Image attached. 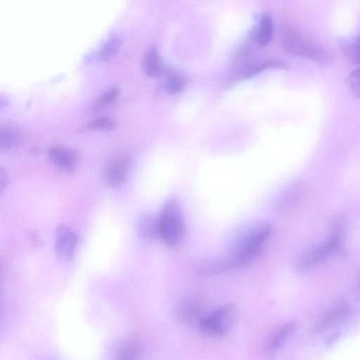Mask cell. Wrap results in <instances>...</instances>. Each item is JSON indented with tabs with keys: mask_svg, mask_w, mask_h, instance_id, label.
Here are the masks:
<instances>
[{
	"mask_svg": "<svg viewBox=\"0 0 360 360\" xmlns=\"http://www.w3.org/2000/svg\"><path fill=\"white\" fill-rule=\"evenodd\" d=\"M141 354V347L136 340H129L122 345L116 352V356L120 359H133L138 358Z\"/></svg>",
	"mask_w": 360,
	"mask_h": 360,
	"instance_id": "ffe728a7",
	"label": "cell"
},
{
	"mask_svg": "<svg viewBox=\"0 0 360 360\" xmlns=\"http://www.w3.org/2000/svg\"><path fill=\"white\" fill-rule=\"evenodd\" d=\"M347 82L352 92L360 98V68L354 70L349 74Z\"/></svg>",
	"mask_w": 360,
	"mask_h": 360,
	"instance_id": "cb8c5ba5",
	"label": "cell"
},
{
	"mask_svg": "<svg viewBox=\"0 0 360 360\" xmlns=\"http://www.w3.org/2000/svg\"><path fill=\"white\" fill-rule=\"evenodd\" d=\"M281 42L284 50L290 55L307 58L319 65L332 62V56L328 51L306 39L291 27L283 29Z\"/></svg>",
	"mask_w": 360,
	"mask_h": 360,
	"instance_id": "3957f363",
	"label": "cell"
},
{
	"mask_svg": "<svg viewBox=\"0 0 360 360\" xmlns=\"http://www.w3.org/2000/svg\"><path fill=\"white\" fill-rule=\"evenodd\" d=\"M78 236L70 227L60 225L55 232V250L59 259L63 261L70 259L75 252Z\"/></svg>",
	"mask_w": 360,
	"mask_h": 360,
	"instance_id": "52a82bcc",
	"label": "cell"
},
{
	"mask_svg": "<svg viewBox=\"0 0 360 360\" xmlns=\"http://www.w3.org/2000/svg\"><path fill=\"white\" fill-rule=\"evenodd\" d=\"M340 335V332H336V333H333V335H331L330 337H328V339L325 342L326 346L328 347H331L338 340Z\"/></svg>",
	"mask_w": 360,
	"mask_h": 360,
	"instance_id": "d4e9b609",
	"label": "cell"
},
{
	"mask_svg": "<svg viewBox=\"0 0 360 360\" xmlns=\"http://www.w3.org/2000/svg\"><path fill=\"white\" fill-rule=\"evenodd\" d=\"M340 47L345 58L353 64H360V34L349 40H342Z\"/></svg>",
	"mask_w": 360,
	"mask_h": 360,
	"instance_id": "e0dca14e",
	"label": "cell"
},
{
	"mask_svg": "<svg viewBox=\"0 0 360 360\" xmlns=\"http://www.w3.org/2000/svg\"><path fill=\"white\" fill-rule=\"evenodd\" d=\"M342 242V233L339 231L333 232L323 243L307 250L299 256L295 263V269L304 271L314 267L338 251Z\"/></svg>",
	"mask_w": 360,
	"mask_h": 360,
	"instance_id": "5b68a950",
	"label": "cell"
},
{
	"mask_svg": "<svg viewBox=\"0 0 360 360\" xmlns=\"http://www.w3.org/2000/svg\"><path fill=\"white\" fill-rule=\"evenodd\" d=\"M233 269L235 266L229 255L205 257L194 263V270L203 276L219 275Z\"/></svg>",
	"mask_w": 360,
	"mask_h": 360,
	"instance_id": "9c48e42d",
	"label": "cell"
},
{
	"mask_svg": "<svg viewBox=\"0 0 360 360\" xmlns=\"http://www.w3.org/2000/svg\"><path fill=\"white\" fill-rule=\"evenodd\" d=\"M273 27L274 25L270 15L268 14L262 15L255 34V39L260 46H266L269 43L273 34Z\"/></svg>",
	"mask_w": 360,
	"mask_h": 360,
	"instance_id": "ac0fdd59",
	"label": "cell"
},
{
	"mask_svg": "<svg viewBox=\"0 0 360 360\" xmlns=\"http://www.w3.org/2000/svg\"><path fill=\"white\" fill-rule=\"evenodd\" d=\"M287 69V64L280 60L271 59L250 64L238 70L231 78V82L249 79L267 69Z\"/></svg>",
	"mask_w": 360,
	"mask_h": 360,
	"instance_id": "8fae6325",
	"label": "cell"
},
{
	"mask_svg": "<svg viewBox=\"0 0 360 360\" xmlns=\"http://www.w3.org/2000/svg\"><path fill=\"white\" fill-rule=\"evenodd\" d=\"M272 232L270 224H257L243 233L234 243L229 253L235 269L250 263L262 252Z\"/></svg>",
	"mask_w": 360,
	"mask_h": 360,
	"instance_id": "6da1fadb",
	"label": "cell"
},
{
	"mask_svg": "<svg viewBox=\"0 0 360 360\" xmlns=\"http://www.w3.org/2000/svg\"><path fill=\"white\" fill-rule=\"evenodd\" d=\"M352 314V308L346 304H340L327 311L316 321L313 332L320 333L333 325L345 320Z\"/></svg>",
	"mask_w": 360,
	"mask_h": 360,
	"instance_id": "30bf717a",
	"label": "cell"
},
{
	"mask_svg": "<svg viewBox=\"0 0 360 360\" xmlns=\"http://www.w3.org/2000/svg\"><path fill=\"white\" fill-rule=\"evenodd\" d=\"M131 162L130 156L124 153L118 155L110 160L103 174L105 184L109 187L119 186L124 179Z\"/></svg>",
	"mask_w": 360,
	"mask_h": 360,
	"instance_id": "ba28073f",
	"label": "cell"
},
{
	"mask_svg": "<svg viewBox=\"0 0 360 360\" xmlns=\"http://www.w3.org/2000/svg\"><path fill=\"white\" fill-rule=\"evenodd\" d=\"M238 311L233 304H226L202 316L198 321L201 333L209 338L227 333L236 324Z\"/></svg>",
	"mask_w": 360,
	"mask_h": 360,
	"instance_id": "277c9868",
	"label": "cell"
},
{
	"mask_svg": "<svg viewBox=\"0 0 360 360\" xmlns=\"http://www.w3.org/2000/svg\"><path fill=\"white\" fill-rule=\"evenodd\" d=\"M47 155L60 169L70 172L75 169L77 156L74 151L60 146H53L48 150Z\"/></svg>",
	"mask_w": 360,
	"mask_h": 360,
	"instance_id": "7c38bea8",
	"label": "cell"
},
{
	"mask_svg": "<svg viewBox=\"0 0 360 360\" xmlns=\"http://www.w3.org/2000/svg\"><path fill=\"white\" fill-rule=\"evenodd\" d=\"M121 44L119 37H113L108 39L101 47L98 53V58L101 60H108L112 57L118 50Z\"/></svg>",
	"mask_w": 360,
	"mask_h": 360,
	"instance_id": "44dd1931",
	"label": "cell"
},
{
	"mask_svg": "<svg viewBox=\"0 0 360 360\" xmlns=\"http://www.w3.org/2000/svg\"><path fill=\"white\" fill-rule=\"evenodd\" d=\"M163 88L171 94L179 93L184 88L186 79L181 73L169 68H164Z\"/></svg>",
	"mask_w": 360,
	"mask_h": 360,
	"instance_id": "5bb4252c",
	"label": "cell"
},
{
	"mask_svg": "<svg viewBox=\"0 0 360 360\" xmlns=\"http://www.w3.org/2000/svg\"><path fill=\"white\" fill-rule=\"evenodd\" d=\"M356 290L358 292V293H360V276L357 280L356 284Z\"/></svg>",
	"mask_w": 360,
	"mask_h": 360,
	"instance_id": "484cf974",
	"label": "cell"
},
{
	"mask_svg": "<svg viewBox=\"0 0 360 360\" xmlns=\"http://www.w3.org/2000/svg\"><path fill=\"white\" fill-rule=\"evenodd\" d=\"M296 327V323L292 321L283 323L278 326L269 336L266 343L267 349L274 351L280 348L287 340L288 337L294 332Z\"/></svg>",
	"mask_w": 360,
	"mask_h": 360,
	"instance_id": "4fadbf2b",
	"label": "cell"
},
{
	"mask_svg": "<svg viewBox=\"0 0 360 360\" xmlns=\"http://www.w3.org/2000/svg\"><path fill=\"white\" fill-rule=\"evenodd\" d=\"M158 237L169 247L179 246L184 239L186 225L179 202L168 200L157 217Z\"/></svg>",
	"mask_w": 360,
	"mask_h": 360,
	"instance_id": "7a4b0ae2",
	"label": "cell"
},
{
	"mask_svg": "<svg viewBox=\"0 0 360 360\" xmlns=\"http://www.w3.org/2000/svg\"><path fill=\"white\" fill-rule=\"evenodd\" d=\"M87 128L91 130L110 131L117 128V124L109 117H101L92 120L87 125Z\"/></svg>",
	"mask_w": 360,
	"mask_h": 360,
	"instance_id": "7402d4cb",
	"label": "cell"
},
{
	"mask_svg": "<svg viewBox=\"0 0 360 360\" xmlns=\"http://www.w3.org/2000/svg\"><path fill=\"white\" fill-rule=\"evenodd\" d=\"M137 230L139 236L146 241H151L158 237L157 218L152 215L143 214L139 219Z\"/></svg>",
	"mask_w": 360,
	"mask_h": 360,
	"instance_id": "9a60e30c",
	"label": "cell"
},
{
	"mask_svg": "<svg viewBox=\"0 0 360 360\" xmlns=\"http://www.w3.org/2000/svg\"><path fill=\"white\" fill-rule=\"evenodd\" d=\"M119 93L120 91L117 88H113L106 91L96 102L95 109L101 110L110 105V103L116 100Z\"/></svg>",
	"mask_w": 360,
	"mask_h": 360,
	"instance_id": "603a6c76",
	"label": "cell"
},
{
	"mask_svg": "<svg viewBox=\"0 0 360 360\" xmlns=\"http://www.w3.org/2000/svg\"><path fill=\"white\" fill-rule=\"evenodd\" d=\"M205 303L204 299L198 295H190L179 300L174 307L176 319L183 323H191L199 321Z\"/></svg>",
	"mask_w": 360,
	"mask_h": 360,
	"instance_id": "8992f818",
	"label": "cell"
},
{
	"mask_svg": "<svg viewBox=\"0 0 360 360\" xmlns=\"http://www.w3.org/2000/svg\"><path fill=\"white\" fill-rule=\"evenodd\" d=\"M22 141L20 132L13 128H1L0 131V147L1 149H11L18 146Z\"/></svg>",
	"mask_w": 360,
	"mask_h": 360,
	"instance_id": "d6986e66",
	"label": "cell"
},
{
	"mask_svg": "<svg viewBox=\"0 0 360 360\" xmlns=\"http://www.w3.org/2000/svg\"><path fill=\"white\" fill-rule=\"evenodd\" d=\"M143 70L150 77H158L162 75L164 68L162 67L158 52L155 47L148 50L143 58Z\"/></svg>",
	"mask_w": 360,
	"mask_h": 360,
	"instance_id": "2e32d148",
	"label": "cell"
}]
</instances>
